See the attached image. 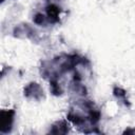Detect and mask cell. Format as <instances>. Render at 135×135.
Wrapping results in <instances>:
<instances>
[{"label": "cell", "mask_w": 135, "mask_h": 135, "mask_svg": "<svg viewBox=\"0 0 135 135\" xmlns=\"http://www.w3.org/2000/svg\"><path fill=\"white\" fill-rule=\"evenodd\" d=\"M15 111L14 110H2L0 114V129L1 133H8L12 130L14 122Z\"/></svg>", "instance_id": "cell-1"}, {"label": "cell", "mask_w": 135, "mask_h": 135, "mask_svg": "<svg viewBox=\"0 0 135 135\" xmlns=\"http://www.w3.org/2000/svg\"><path fill=\"white\" fill-rule=\"evenodd\" d=\"M45 18L46 21L50 23H56L59 21V14H60V7L55 3H49L45 6Z\"/></svg>", "instance_id": "cell-2"}, {"label": "cell", "mask_w": 135, "mask_h": 135, "mask_svg": "<svg viewBox=\"0 0 135 135\" xmlns=\"http://www.w3.org/2000/svg\"><path fill=\"white\" fill-rule=\"evenodd\" d=\"M42 89L41 86L36 83V82H32L30 83L25 89H24V96L27 98H33V99H40L42 96Z\"/></svg>", "instance_id": "cell-3"}, {"label": "cell", "mask_w": 135, "mask_h": 135, "mask_svg": "<svg viewBox=\"0 0 135 135\" xmlns=\"http://www.w3.org/2000/svg\"><path fill=\"white\" fill-rule=\"evenodd\" d=\"M68 132H69V126L65 120H60L55 122L52 126V129L50 131V133H53V134H65Z\"/></svg>", "instance_id": "cell-4"}, {"label": "cell", "mask_w": 135, "mask_h": 135, "mask_svg": "<svg viewBox=\"0 0 135 135\" xmlns=\"http://www.w3.org/2000/svg\"><path fill=\"white\" fill-rule=\"evenodd\" d=\"M113 94H114V96H115L120 102H122L124 105L130 107L129 100L127 99V93H126V91H124L123 89L118 88V86H115L114 90H113Z\"/></svg>", "instance_id": "cell-5"}]
</instances>
